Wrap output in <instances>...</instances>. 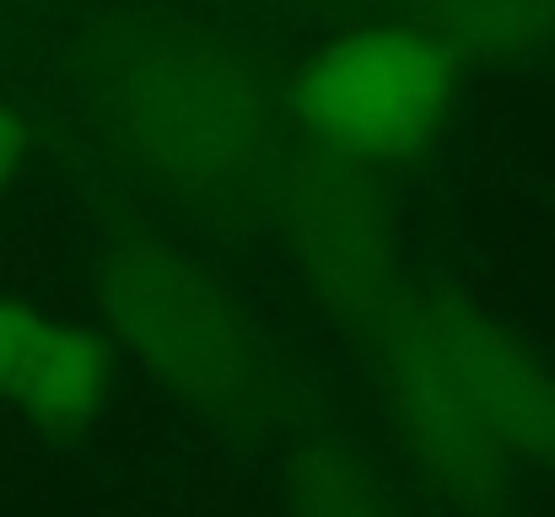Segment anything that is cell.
Returning a JSON list of instances; mask_svg holds the SVG:
<instances>
[{
    "label": "cell",
    "instance_id": "6",
    "mask_svg": "<svg viewBox=\"0 0 555 517\" xmlns=\"http://www.w3.org/2000/svg\"><path fill=\"white\" fill-rule=\"evenodd\" d=\"M108 393V345L0 292V404L43 431H81Z\"/></svg>",
    "mask_w": 555,
    "mask_h": 517
},
{
    "label": "cell",
    "instance_id": "8",
    "mask_svg": "<svg viewBox=\"0 0 555 517\" xmlns=\"http://www.w3.org/2000/svg\"><path fill=\"white\" fill-rule=\"evenodd\" d=\"M292 517H404L399 496L346 442H308L286 475Z\"/></svg>",
    "mask_w": 555,
    "mask_h": 517
},
{
    "label": "cell",
    "instance_id": "2",
    "mask_svg": "<svg viewBox=\"0 0 555 517\" xmlns=\"http://www.w3.org/2000/svg\"><path fill=\"white\" fill-rule=\"evenodd\" d=\"M92 292L125 350L216 431L270 442L308 415L297 361L189 248L157 232H108L92 248Z\"/></svg>",
    "mask_w": 555,
    "mask_h": 517
},
{
    "label": "cell",
    "instance_id": "5",
    "mask_svg": "<svg viewBox=\"0 0 555 517\" xmlns=\"http://www.w3.org/2000/svg\"><path fill=\"white\" fill-rule=\"evenodd\" d=\"M421 324L469 410L513 458L555 469V372L453 286L421 281Z\"/></svg>",
    "mask_w": 555,
    "mask_h": 517
},
{
    "label": "cell",
    "instance_id": "1",
    "mask_svg": "<svg viewBox=\"0 0 555 517\" xmlns=\"http://www.w3.org/2000/svg\"><path fill=\"white\" fill-rule=\"evenodd\" d=\"M70 70L130 168L194 210L270 221L302 141L286 98L243 49L194 22L108 11L76 33Z\"/></svg>",
    "mask_w": 555,
    "mask_h": 517
},
{
    "label": "cell",
    "instance_id": "3",
    "mask_svg": "<svg viewBox=\"0 0 555 517\" xmlns=\"http://www.w3.org/2000/svg\"><path fill=\"white\" fill-rule=\"evenodd\" d=\"M459 60L415 22H367L330 38L286 87V114L313 152L357 168L415 157L453 114Z\"/></svg>",
    "mask_w": 555,
    "mask_h": 517
},
{
    "label": "cell",
    "instance_id": "4",
    "mask_svg": "<svg viewBox=\"0 0 555 517\" xmlns=\"http://www.w3.org/2000/svg\"><path fill=\"white\" fill-rule=\"evenodd\" d=\"M351 345L362 350L383 383L388 415L431 480V491L464 517H507L518 502L513 453L496 442V431L469 410V399L453 388L448 366L437 361L431 335L421 324V275L383 302L367 324L351 329Z\"/></svg>",
    "mask_w": 555,
    "mask_h": 517
},
{
    "label": "cell",
    "instance_id": "9",
    "mask_svg": "<svg viewBox=\"0 0 555 517\" xmlns=\"http://www.w3.org/2000/svg\"><path fill=\"white\" fill-rule=\"evenodd\" d=\"M22 157H27V119L0 98V194L11 189V178L22 168Z\"/></svg>",
    "mask_w": 555,
    "mask_h": 517
},
{
    "label": "cell",
    "instance_id": "7",
    "mask_svg": "<svg viewBox=\"0 0 555 517\" xmlns=\"http://www.w3.org/2000/svg\"><path fill=\"white\" fill-rule=\"evenodd\" d=\"M415 27L453 60L513 65L555 43V0H421Z\"/></svg>",
    "mask_w": 555,
    "mask_h": 517
}]
</instances>
